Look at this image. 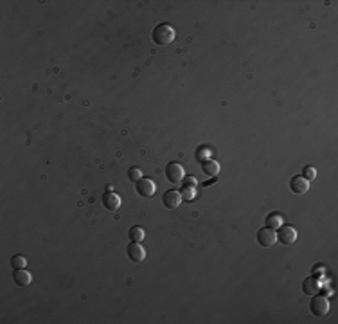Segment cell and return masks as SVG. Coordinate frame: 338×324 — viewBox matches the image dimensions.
I'll return each instance as SVG.
<instances>
[{
  "label": "cell",
  "mask_w": 338,
  "mask_h": 324,
  "mask_svg": "<svg viewBox=\"0 0 338 324\" xmlns=\"http://www.w3.org/2000/svg\"><path fill=\"white\" fill-rule=\"evenodd\" d=\"M137 193L144 198H151L157 193V184L150 179H141L137 182Z\"/></svg>",
  "instance_id": "obj_9"
},
{
  "label": "cell",
  "mask_w": 338,
  "mask_h": 324,
  "mask_svg": "<svg viewBox=\"0 0 338 324\" xmlns=\"http://www.w3.org/2000/svg\"><path fill=\"white\" fill-rule=\"evenodd\" d=\"M302 177H304L306 180H315V177H317V171H315L311 166H306L304 168V173H302Z\"/></svg>",
  "instance_id": "obj_19"
},
{
  "label": "cell",
  "mask_w": 338,
  "mask_h": 324,
  "mask_svg": "<svg viewBox=\"0 0 338 324\" xmlns=\"http://www.w3.org/2000/svg\"><path fill=\"white\" fill-rule=\"evenodd\" d=\"M182 198L183 200H193L194 198V195H196V189H194V186H193V182H189L187 186H183V189H182Z\"/></svg>",
  "instance_id": "obj_16"
},
{
  "label": "cell",
  "mask_w": 338,
  "mask_h": 324,
  "mask_svg": "<svg viewBox=\"0 0 338 324\" xmlns=\"http://www.w3.org/2000/svg\"><path fill=\"white\" fill-rule=\"evenodd\" d=\"M290 189L295 195H306V193L310 191V180H306L302 175H297V177H293L290 180Z\"/></svg>",
  "instance_id": "obj_10"
},
{
  "label": "cell",
  "mask_w": 338,
  "mask_h": 324,
  "mask_svg": "<svg viewBox=\"0 0 338 324\" xmlns=\"http://www.w3.org/2000/svg\"><path fill=\"white\" fill-rule=\"evenodd\" d=\"M202 171L207 177H218V173H220V164H218L216 160L207 159L202 162Z\"/></svg>",
  "instance_id": "obj_13"
},
{
  "label": "cell",
  "mask_w": 338,
  "mask_h": 324,
  "mask_svg": "<svg viewBox=\"0 0 338 324\" xmlns=\"http://www.w3.org/2000/svg\"><path fill=\"white\" fill-rule=\"evenodd\" d=\"M103 206H104V209L106 211H117L119 209V206H121V198H119V195L117 193H113V188H106V191H104V195H103Z\"/></svg>",
  "instance_id": "obj_7"
},
{
  "label": "cell",
  "mask_w": 338,
  "mask_h": 324,
  "mask_svg": "<svg viewBox=\"0 0 338 324\" xmlns=\"http://www.w3.org/2000/svg\"><path fill=\"white\" fill-rule=\"evenodd\" d=\"M126 256H128V259H130L132 263L139 265V263H142V261H144L146 250H144V247H142L141 243H137V241H132V243L126 247Z\"/></svg>",
  "instance_id": "obj_3"
},
{
  "label": "cell",
  "mask_w": 338,
  "mask_h": 324,
  "mask_svg": "<svg viewBox=\"0 0 338 324\" xmlns=\"http://www.w3.org/2000/svg\"><path fill=\"white\" fill-rule=\"evenodd\" d=\"M128 236H130V240H132V241H137V243H141L142 238H144V230H142V227L135 225V227H132V229H130Z\"/></svg>",
  "instance_id": "obj_15"
},
{
  "label": "cell",
  "mask_w": 338,
  "mask_h": 324,
  "mask_svg": "<svg viewBox=\"0 0 338 324\" xmlns=\"http://www.w3.org/2000/svg\"><path fill=\"white\" fill-rule=\"evenodd\" d=\"M183 177H185V171H183V168L178 164V162H171V164H168V168H166V179H168L169 182L180 184L183 180Z\"/></svg>",
  "instance_id": "obj_6"
},
{
  "label": "cell",
  "mask_w": 338,
  "mask_h": 324,
  "mask_svg": "<svg viewBox=\"0 0 338 324\" xmlns=\"http://www.w3.org/2000/svg\"><path fill=\"white\" fill-rule=\"evenodd\" d=\"M13 281L18 285V287H29L31 281H33V276L25 270V268H20V270H14L13 274Z\"/></svg>",
  "instance_id": "obj_11"
},
{
  "label": "cell",
  "mask_w": 338,
  "mask_h": 324,
  "mask_svg": "<svg viewBox=\"0 0 338 324\" xmlns=\"http://www.w3.org/2000/svg\"><path fill=\"white\" fill-rule=\"evenodd\" d=\"M174 36H176V33H174V29L169 24L157 25V27L153 29V34H151L153 42H155L157 45H160V47H168L169 43H173Z\"/></svg>",
  "instance_id": "obj_1"
},
{
  "label": "cell",
  "mask_w": 338,
  "mask_h": 324,
  "mask_svg": "<svg viewBox=\"0 0 338 324\" xmlns=\"http://www.w3.org/2000/svg\"><path fill=\"white\" fill-rule=\"evenodd\" d=\"M25 265H27V259H25L24 256H13V258H11V267H13L14 270L25 268Z\"/></svg>",
  "instance_id": "obj_17"
},
{
  "label": "cell",
  "mask_w": 338,
  "mask_h": 324,
  "mask_svg": "<svg viewBox=\"0 0 338 324\" xmlns=\"http://www.w3.org/2000/svg\"><path fill=\"white\" fill-rule=\"evenodd\" d=\"M275 234H277V241H281L282 245H293L297 241V230L291 225H284L282 223Z\"/></svg>",
  "instance_id": "obj_4"
},
{
  "label": "cell",
  "mask_w": 338,
  "mask_h": 324,
  "mask_svg": "<svg viewBox=\"0 0 338 324\" xmlns=\"http://www.w3.org/2000/svg\"><path fill=\"white\" fill-rule=\"evenodd\" d=\"M275 241H277V234H275V230L270 229V227H264V229H261L257 232V243L261 245V247H264V249L273 247Z\"/></svg>",
  "instance_id": "obj_5"
},
{
  "label": "cell",
  "mask_w": 338,
  "mask_h": 324,
  "mask_svg": "<svg viewBox=\"0 0 338 324\" xmlns=\"http://www.w3.org/2000/svg\"><path fill=\"white\" fill-rule=\"evenodd\" d=\"M282 225V216L279 213H272V215H268L266 218V227L270 229H279Z\"/></svg>",
  "instance_id": "obj_14"
},
{
  "label": "cell",
  "mask_w": 338,
  "mask_h": 324,
  "mask_svg": "<svg viewBox=\"0 0 338 324\" xmlns=\"http://www.w3.org/2000/svg\"><path fill=\"white\" fill-rule=\"evenodd\" d=\"M128 179L132 180V182H139L142 179V171L139 168H130L128 169Z\"/></svg>",
  "instance_id": "obj_18"
},
{
  "label": "cell",
  "mask_w": 338,
  "mask_h": 324,
  "mask_svg": "<svg viewBox=\"0 0 338 324\" xmlns=\"http://www.w3.org/2000/svg\"><path fill=\"white\" fill-rule=\"evenodd\" d=\"M310 310L311 314L317 315V317H326L329 312V301L326 299L324 296H317V294H315L313 299H311Z\"/></svg>",
  "instance_id": "obj_2"
},
{
  "label": "cell",
  "mask_w": 338,
  "mask_h": 324,
  "mask_svg": "<svg viewBox=\"0 0 338 324\" xmlns=\"http://www.w3.org/2000/svg\"><path fill=\"white\" fill-rule=\"evenodd\" d=\"M162 204H164L166 209L174 211V209H178L180 204H182V195H180L178 191H174V189H169V191L164 193V197H162Z\"/></svg>",
  "instance_id": "obj_8"
},
{
  "label": "cell",
  "mask_w": 338,
  "mask_h": 324,
  "mask_svg": "<svg viewBox=\"0 0 338 324\" xmlns=\"http://www.w3.org/2000/svg\"><path fill=\"white\" fill-rule=\"evenodd\" d=\"M320 290V283L317 277H306L304 283H302V292H304L306 296H315L317 292Z\"/></svg>",
  "instance_id": "obj_12"
}]
</instances>
